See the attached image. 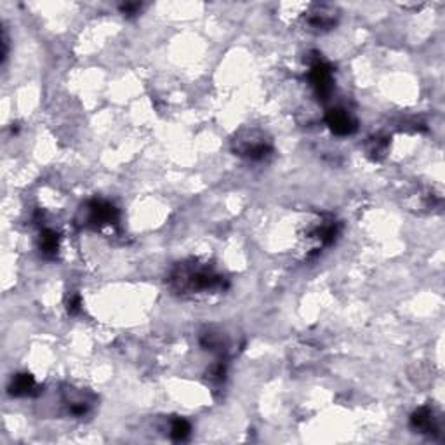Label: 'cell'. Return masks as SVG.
<instances>
[{"mask_svg": "<svg viewBox=\"0 0 445 445\" xmlns=\"http://www.w3.org/2000/svg\"><path fill=\"white\" fill-rule=\"evenodd\" d=\"M39 249L40 254L47 260H52L56 258L59 250V237L54 230L51 228H45V230L40 231V237H39Z\"/></svg>", "mask_w": 445, "mask_h": 445, "instance_id": "9", "label": "cell"}, {"mask_svg": "<svg viewBox=\"0 0 445 445\" xmlns=\"http://www.w3.org/2000/svg\"><path fill=\"white\" fill-rule=\"evenodd\" d=\"M169 285L181 296L212 294L224 289V277L212 266L190 261L174 266L169 273Z\"/></svg>", "mask_w": 445, "mask_h": 445, "instance_id": "1", "label": "cell"}, {"mask_svg": "<svg viewBox=\"0 0 445 445\" xmlns=\"http://www.w3.org/2000/svg\"><path fill=\"white\" fill-rule=\"evenodd\" d=\"M9 393L13 397H32V395L39 393V385H37L35 378L32 374H16L11 379Z\"/></svg>", "mask_w": 445, "mask_h": 445, "instance_id": "8", "label": "cell"}, {"mask_svg": "<svg viewBox=\"0 0 445 445\" xmlns=\"http://www.w3.org/2000/svg\"><path fill=\"white\" fill-rule=\"evenodd\" d=\"M325 124L336 136H352L359 129L355 117L345 108H330L325 113Z\"/></svg>", "mask_w": 445, "mask_h": 445, "instance_id": "5", "label": "cell"}, {"mask_svg": "<svg viewBox=\"0 0 445 445\" xmlns=\"http://www.w3.org/2000/svg\"><path fill=\"white\" fill-rule=\"evenodd\" d=\"M139 9H141V4L138 2H127L120 6V13L124 14V16H134V14L139 13Z\"/></svg>", "mask_w": 445, "mask_h": 445, "instance_id": "12", "label": "cell"}, {"mask_svg": "<svg viewBox=\"0 0 445 445\" xmlns=\"http://www.w3.org/2000/svg\"><path fill=\"white\" fill-rule=\"evenodd\" d=\"M410 426L423 435H435L440 428L439 417L435 416V412L429 407H420L417 410H414L412 416H410Z\"/></svg>", "mask_w": 445, "mask_h": 445, "instance_id": "7", "label": "cell"}, {"mask_svg": "<svg viewBox=\"0 0 445 445\" xmlns=\"http://www.w3.org/2000/svg\"><path fill=\"white\" fill-rule=\"evenodd\" d=\"M308 30H313V32H325V30L334 28L337 21V13L334 7L325 6H313V9L304 16Z\"/></svg>", "mask_w": 445, "mask_h": 445, "instance_id": "6", "label": "cell"}, {"mask_svg": "<svg viewBox=\"0 0 445 445\" xmlns=\"http://www.w3.org/2000/svg\"><path fill=\"white\" fill-rule=\"evenodd\" d=\"M169 435L171 439L176 440V442H185V440H188L190 435H192V424L186 420H183V417H176V420L171 421Z\"/></svg>", "mask_w": 445, "mask_h": 445, "instance_id": "10", "label": "cell"}, {"mask_svg": "<svg viewBox=\"0 0 445 445\" xmlns=\"http://www.w3.org/2000/svg\"><path fill=\"white\" fill-rule=\"evenodd\" d=\"M235 151L249 161H263L272 154V144L266 141L263 136H256L254 132H250V134L235 139Z\"/></svg>", "mask_w": 445, "mask_h": 445, "instance_id": "4", "label": "cell"}, {"mask_svg": "<svg viewBox=\"0 0 445 445\" xmlns=\"http://www.w3.org/2000/svg\"><path fill=\"white\" fill-rule=\"evenodd\" d=\"M81 310V296H71L70 301H68V311H70L71 315H75L77 311Z\"/></svg>", "mask_w": 445, "mask_h": 445, "instance_id": "13", "label": "cell"}, {"mask_svg": "<svg viewBox=\"0 0 445 445\" xmlns=\"http://www.w3.org/2000/svg\"><path fill=\"white\" fill-rule=\"evenodd\" d=\"M82 224L83 226L105 230V228L117 226L119 223V209L106 200H91L82 209Z\"/></svg>", "mask_w": 445, "mask_h": 445, "instance_id": "2", "label": "cell"}, {"mask_svg": "<svg viewBox=\"0 0 445 445\" xmlns=\"http://www.w3.org/2000/svg\"><path fill=\"white\" fill-rule=\"evenodd\" d=\"M386 150H388V141H386V138H372L371 139V143H369V146H367V154L371 155L372 158H376V161H378V158H381L383 155L386 154Z\"/></svg>", "mask_w": 445, "mask_h": 445, "instance_id": "11", "label": "cell"}, {"mask_svg": "<svg viewBox=\"0 0 445 445\" xmlns=\"http://www.w3.org/2000/svg\"><path fill=\"white\" fill-rule=\"evenodd\" d=\"M308 82L313 89L315 96L320 101H327L334 91V71L327 61L317 56L310 61V70H308Z\"/></svg>", "mask_w": 445, "mask_h": 445, "instance_id": "3", "label": "cell"}]
</instances>
